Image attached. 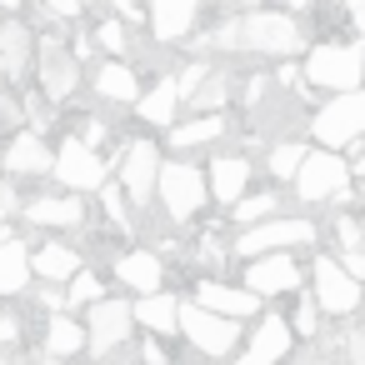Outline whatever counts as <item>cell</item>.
Here are the masks:
<instances>
[{
    "mask_svg": "<svg viewBox=\"0 0 365 365\" xmlns=\"http://www.w3.org/2000/svg\"><path fill=\"white\" fill-rule=\"evenodd\" d=\"M86 350L101 360V355H115V350H125V345H135V310H130V300H120V295H106V300H96V305H86Z\"/></svg>",
    "mask_w": 365,
    "mask_h": 365,
    "instance_id": "7c38bea8",
    "label": "cell"
},
{
    "mask_svg": "<svg viewBox=\"0 0 365 365\" xmlns=\"http://www.w3.org/2000/svg\"><path fill=\"white\" fill-rule=\"evenodd\" d=\"M6 86H11V71H6V61H0V96H6Z\"/></svg>",
    "mask_w": 365,
    "mask_h": 365,
    "instance_id": "bcb514c9",
    "label": "cell"
},
{
    "mask_svg": "<svg viewBox=\"0 0 365 365\" xmlns=\"http://www.w3.org/2000/svg\"><path fill=\"white\" fill-rule=\"evenodd\" d=\"M235 6H240V11H255V6H265V0H235Z\"/></svg>",
    "mask_w": 365,
    "mask_h": 365,
    "instance_id": "7dc6e473",
    "label": "cell"
},
{
    "mask_svg": "<svg viewBox=\"0 0 365 365\" xmlns=\"http://www.w3.org/2000/svg\"><path fill=\"white\" fill-rule=\"evenodd\" d=\"M300 76L310 91H325V96H340V91H355L365 86V41H340V36H320L305 46L300 56Z\"/></svg>",
    "mask_w": 365,
    "mask_h": 365,
    "instance_id": "7a4b0ae2",
    "label": "cell"
},
{
    "mask_svg": "<svg viewBox=\"0 0 365 365\" xmlns=\"http://www.w3.org/2000/svg\"><path fill=\"white\" fill-rule=\"evenodd\" d=\"M0 61H6L11 81H26L31 66H36V31H31L21 16L0 21Z\"/></svg>",
    "mask_w": 365,
    "mask_h": 365,
    "instance_id": "484cf974",
    "label": "cell"
},
{
    "mask_svg": "<svg viewBox=\"0 0 365 365\" xmlns=\"http://www.w3.org/2000/svg\"><path fill=\"white\" fill-rule=\"evenodd\" d=\"M180 300H185V295H175V290H150V295H135V300H130L135 325H140L145 335H160V340L180 335Z\"/></svg>",
    "mask_w": 365,
    "mask_h": 365,
    "instance_id": "d4e9b609",
    "label": "cell"
},
{
    "mask_svg": "<svg viewBox=\"0 0 365 365\" xmlns=\"http://www.w3.org/2000/svg\"><path fill=\"white\" fill-rule=\"evenodd\" d=\"M345 155H350V175H365V140L355 150H345Z\"/></svg>",
    "mask_w": 365,
    "mask_h": 365,
    "instance_id": "ee69618b",
    "label": "cell"
},
{
    "mask_svg": "<svg viewBox=\"0 0 365 365\" xmlns=\"http://www.w3.org/2000/svg\"><path fill=\"white\" fill-rule=\"evenodd\" d=\"M140 26H130V21H120V16H106V21H96V31H91V41H96V51L106 56V61H135V36Z\"/></svg>",
    "mask_w": 365,
    "mask_h": 365,
    "instance_id": "f1b7e54d",
    "label": "cell"
},
{
    "mask_svg": "<svg viewBox=\"0 0 365 365\" xmlns=\"http://www.w3.org/2000/svg\"><path fill=\"white\" fill-rule=\"evenodd\" d=\"M340 360H345V365H365V315L340 335Z\"/></svg>",
    "mask_w": 365,
    "mask_h": 365,
    "instance_id": "8d00e7d4",
    "label": "cell"
},
{
    "mask_svg": "<svg viewBox=\"0 0 365 365\" xmlns=\"http://www.w3.org/2000/svg\"><path fill=\"white\" fill-rule=\"evenodd\" d=\"M340 16L350 21V31L365 41V0H340Z\"/></svg>",
    "mask_w": 365,
    "mask_h": 365,
    "instance_id": "b9f144b4",
    "label": "cell"
},
{
    "mask_svg": "<svg viewBox=\"0 0 365 365\" xmlns=\"http://www.w3.org/2000/svg\"><path fill=\"white\" fill-rule=\"evenodd\" d=\"M215 6H235V0H215Z\"/></svg>",
    "mask_w": 365,
    "mask_h": 365,
    "instance_id": "c3c4849f",
    "label": "cell"
},
{
    "mask_svg": "<svg viewBox=\"0 0 365 365\" xmlns=\"http://www.w3.org/2000/svg\"><path fill=\"white\" fill-rule=\"evenodd\" d=\"M81 265H86V255H81L71 240H41V245L31 250V270H36V280H51V285H66Z\"/></svg>",
    "mask_w": 365,
    "mask_h": 365,
    "instance_id": "4316f807",
    "label": "cell"
},
{
    "mask_svg": "<svg viewBox=\"0 0 365 365\" xmlns=\"http://www.w3.org/2000/svg\"><path fill=\"white\" fill-rule=\"evenodd\" d=\"M91 91H96V101L101 106H120V110H130L135 101H140V91H145V81H140V71H135V61H101L96 71H91Z\"/></svg>",
    "mask_w": 365,
    "mask_h": 365,
    "instance_id": "7402d4cb",
    "label": "cell"
},
{
    "mask_svg": "<svg viewBox=\"0 0 365 365\" xmlns=\"http://www.w3.org/2000/svg\"><path fill=\"white\" fill-rule=\"evenodd\" d=\"M160 160H165V150H160L155 135H130V140H125V150L115 155V170H120L115 180H120V190L130 195V205H150V200H155Z\"/></svg>",
    "mask_w": 365,
    "mask_h": 365,
    "instance_id": "5bb4252c",
    "label": "cell"
},
{
    "mask_svg": "<svg viewBox=\"0 0 365 365\" xmlns=\"http://www.w3.org/2000/svg\"><path fill=\"white\" fill-rule=\"evenodd\" d=\"M305 155H310V140H275V145L265 150V175H270L275 185H290Z\"/></svg>",
    "mask_w": 365,
    "mask_h": 365,
    "instance_id": "1f68e13d",
    "label": "cell"
},
{
    "mask_svg": "<svg viewBox=\"0 0 365 365\" xmlns=\"http://www.w3.org/2000/svg\"><path fill=\"white\" fill-rule=\"evenodd\" d=\"M81 56H76V46L61 36V26L56 31H46V36H36V66H31V76H36V96H46L51 106H66L76 91H81Z\"/></svg>",
    "mask_w": 365,
    "mask_h": 365,
    "instance_id": "5b68a950",
    "label": "cell"
},
{
    "mask_svg": "<svg viewBox=\"0 0 365 365\" xmlns=\"http://www.w3.org/2000/svg\"><path fill=\"white\" fill-rule=\"evenodd\" d=\"M41 6L56 26H81V16H86V0H41Z\"/></svg>",
    "mask_w": 365,
    "mask_h": 365,
    "instance_id": "74e56055",
    "label": "cell"
},
{
    "mask_svg": "<svg viewBox=\"0 0 365 365\" xmlns=\"http://www.w3.org/2000/svg\"><path fill=\"white\" fill-rule=\"evenodd\" d=\"M106 295H110V290H106V275L91 270V265H81V270L66 280V305H71L76 315H81L86 305H96V300H106Z\"/></svg>",
    "mask_w": 365,
    "mask_h": 365,
    "instance_id": "d6a6232c",
    "label": "cell"
},
{
    "mask_svg": "<svg viewBox=\"0 0 365 365\" xmlns=\"http://www.w3.org/2000/svg\"><path fill=\"white\" fill-rule=\"evenodd\" d=\"M36 355H41L46 365H61V360L86 355V320H81L76 310H51V315L41 320V345H36Z\"/></svg>",
    "mask_w": 365,
    "mask_h": 365,
    "instance_id": "44dd1931",
    "label": "cell"
},
{
    "mask_svg": "<svg viewBox=\"0 0 365 365\" xmlns=\"http://www.w3.org/2000/svg\"><path fill=\"white\" fill-rule=\"evenodd\" d=\"M180 340L205 360H230L245 340V320H230V315H215L195 300H180Z\"/></svg>",
    "mask_w": 365,
    "mask_h": 365,
    "instance_id": "9c48e42d",
    "label": "cell"
},
{
    "mask_svg": "<svg viewBox=\"0 0 365 365\" xmlns=\"http://www.w3.org/2000/svg\"><path fill=\"white\" fill-rule=\"evenodd\" d=\"M135 340H140V360L135 365H170V350H165L160 335H135Z\"/></svg>",
    "mask_w": 365,
    "mask_h": 365,
    "instance_id": "f35d334b",
    "label": "cell"
},
{
    "mask_svg": "<svg viewBox=\"0 0 365 365\" xmlns=\"http://www.w3.org/2000/svg\"><path fill=\"white\" fill-rule=\"evenodd\" d=\"M110 275H115L120 290H130V295L165 290V255L150 250V245H125V250L110 255Z\"/></svg>",
    "mask_w": 365,
    "mask_h": 365,
    "instance_id": "e0dca14e",
    "label": "cell"
},
{
    "mask_svg": "<svg viewBox=\"0 0 365 365\" xmlns=\"http://www.w3.org/2000/svg\"><path fill=\"white\" fill-rule=\"evenodd\" d=\"M135 110V120L140 125H150V130H170L175 120H180V86H175V71H165V76H155L145 91H140V101L130 106Z\"/></svg>",
    "mask_w": 365,
    "mask_h": 365,
    "instance_id": "603a6c76",
    "label": "cell"
},
{
    "mask_svg": "<svg viewBox=\"0 0 365 365\" xmlns=\"http://www.w3.org/2000/svg\"><path fill=\"white\" fill-rule=\"evenodd\" d=\"M285 320H290L295 340L305 345V340H315V335H320V320H325V315H320V305H315V300L300 290V295H295V310H285Z\"/></svg>",
    "mask_w": 365,
    "mask_h": 365,
    "instance_id": "e575fe53",
    "label": "cell"
},
{
    "mask_svg": "<svg viewBox=\"0 0 365 365\" xmlns=\"http://www.w3.org/2000/svg\"><path fill=\"white\" fill-rule=\"evenodd\" d=\"M21 335H26V325H21V315H16L11 305H0V360H11V355H16V345H21Z\"/></svg>",
    "mask_w": 365,
    "mask_h": 365,
    "instance_id": "d590c367",
    "label": "cell"
},
{
    "mask_svg": "<svg viewBox=\"0 0 365 365\" xmlns=\"http://www.w3.org/2000/svg\"><path fill=\"white\" fill-rule=\"evenodd\" d=\"M51 160H56V150L46 145V135L36 125H21L6 145H0V170H6V180H16V185L51 175Z\"/></svg>",
    "mask_w": 365,
    "mask_h": 365,
    "instance_id": "9a60e30c",
    "label": "cell"
},
{
    "mask_svg": "<svg viewBox=\"0 0 365 365\" xmlns=\"http://www.w3.org/2000/svg\"><path fill=\"white\" fill-rule=\"evenodd\" d=\"M270 215H280V190H275V185H265V190H245V195L230 205V225H235V230L260 225V220H270Z\"/></svg>",
    "mask_w": 365,
    "mask_h": 365,
    "instance_id": "4dcf8cb0",
    "label": "cell"
},
{
    "mask_svg": "<svg viewBox=\"0 0 365 365\" xmlns=\"http://www.w3.org/2000/svg\"><path fill=\"white\" fill-rule=\"evenodd\" d=\"M315 240H320V225L310 215H285L280 210L260 225H245L230 240V250H235V260H250V255H270V250H310Z\"/></svg>",
    "mask_w": 365,
    "mask_h": 365,
    "instance_id": "ba28073f",
    "label": "cell"
},
{
    "mask_svg": "<svg viewBox=\"0 0 365 365\" xmlns=\"http://www.w3.org/2000/svg\"><path fill=\"white\" fill-rule=\"evenodd\" d=\"M225 135H230L225 110H210V115H185V120H175L160 140H165L175 155H190V150H215Z\"/></svg>",
    "mask_w": 365,
    "mask_h": 365,
    "instance_id": "cb8c5ba5",
    "label": "cell"
},
{
    "mask_svg": "<svg viewBox=\"0 0 365 365\" xmlns=\"http://www.w3.org/2000/svg\"><path fill=\"white\" fill-rule=\"evenodd\" d=\"M155 200L165 210V220L175 230L195 225L210 205V185H205V165L190 155H165L160 160V180H155Z\"/></svg>",
    "mask_w": 365,
    "mask_h": 365,
    "instance_id": "3957f363",
    "label": "cell"
},
{
    "mask_svg": "<svg viewBox=\"0 0 365 365\" xmlns=\"http://www.w3.org/2000/svg\"><path fill=\"white\" fill-rule=\"evenodd\" d=\"M205 185H210V200L230 210V205H235V200L255 185V165H250V155L215 150V155L205 160Z\"/></svg>",
    "mask_w": 365,
    "mask_h": 365,
    "instance_id": "ffe728a7",
    "label": "cell"
},
{
    "mask_svg": "<svg viewBox=\"0 0 365 365\" xmlns=\"http://www.w3.org/2000/svg\"><path fill=\"white\" fill-rule=\"evenodd\" d=\"M96 195H101V210H106V220H110L120 235H130V230H135V220H130V210H135V205H130V195L120 190V180H106Z\"/></svg>",
    "mask_w": 365,
    "mask_h": 365,
    "instance_id": "836d02e7",
    "label": "cell"
},
{
    "mask_svg": "<svg viewBox=\"0 0 365 365\" xmlns=\"http://www.w3.org/2000/svg\"><path fill=\"white\" fill-rule=\"evenodd\" d=\"M31 280H36V270H31V245H26L21 235H6V240H0V300L26 295Z\"/></svg>",
    "mask_w": 365,
    "mask_h": 365,
    "instance_id": "83f0119b",
    "label": "cell"
},
{
    "mask_svg": "<svg viewBox=\"0 0 365 365\" xmlns=\"http://www.w3.org/2000/svg\"><path fill=\"white\" fill-rule=\"evenodd\" d=\"M190 300L205 305V310H215V315H230V320H255V315L265 310V300H260L255 290L230 285V280H220V275H195Z\"/></svg>",
    "mask_w": 365,
    "mask_h": 365,
    "instance_id": "ac0fdd59",
    "label": "cell"
},
{
    "mask_svg": "<svg viewBox=\"0 0 365 365\" xmlns=\"http://www.w3.org/2000/svg\"><path fill=\"white\" fill-rule=\"evenodd\" d=\"M91 6H96V0H86V11H91Z\"/></svg>",
    "mask_w": 365,
    "mask_h": 365,
    "instance_id": "681fc988",
    "label": "cell"
},
{
    "mask_svg": "<svg viewBox=\"0 0 365 365\" xmlns=\"http://www.w3.org/2000/svg\"><path fill=\"white\" fill-rule=\"evenodd\" d=\"M21 220L36 230H81L91 220V210H86V195H76V190H61V195L41 190V195L21 200Z\"/></svg>",
    "mask_w": 365,
    "mask_h": 365,
    "instance_id": "2e32d148",
    "label": "cell"
},
{
    "mask_svg": "<svg viewBox=\"0 0 365 365\" xmlns=\"http://www.w3.org/2000/svg\"><path fill=\"white\" fill-rule=\"evenodd\" d=\"M305 135H315V145L325 150H355L365 140V86L320 101L305 120Z\"/></svg>",
    "mask_w": 365,
    "mask_h": 365,
    "instance_id": "277c9868",
    "label": "cell"
},
{
    "mask_svg": "<svg viewBox=\"0 0 365 365\" xmlns=\"http://www.w3.org/2000/svg\"><path fill=\"white\" fill-rule=\"evenodd\" d=\"M106 6H110L120 21H130V26H145V0H106Z\"/></svg>",
    "mask_w": 365,
    "mask_h": 365,
    "instance_id": "ab89813d",
    "label": "cell"
},
{
    "mask_svg": "<svg viewBox=\"0 0 365 365\" xmlns=\"http://www.w3.org/2000/svg\"><path fill=\"white\" fill-rule=\"evenodd\" d=\"M200 26V0H145V31L155 46H185Z\"/></svg>",
    "mask_w": 365,
    "mask_h": 365,
    "instance_id": "d6986e66",
    "label": "cell"
},
{
    "mask_svg": "<svg viewBox=\"0 0 365 365\" xmlns=\"http://www.w3.org/2000/svg\"><path fill=\"white\" fill-rule=\"evenodd\" d=\"M335 255H340V260H345V270L365 285V245H355V250H335Z\"/></svg>",
    "mask_w": 365,
    "mask_h": 365,
    "instance_id": "7bdbcfd3",
    "label": "cell"
},
{
    "mask_svg": "<svg viewBox=\"0 0 365 365\" xmlns=\"http://www.w3.org/2000/svg\"><path fill=\"white\" fill-rule=\"evenodd\" d=\"M96 365H135V360H125V355H101Z\"/></svg>",
    "mask_w": 365,
    "mask_h": 365,
    "instance_id": "f6af8a7d",
    "label": "cell"
},
{
    "mask_svg": "<svg viewBox=\"0 0 365 365\" xmlns=\"http://www.w3.org/2000/svg\"><path fill=\"white\" fill-rule=\"evenodd\" d=\"M36 300L46 305V315H51V310H71V305H66V285H51V280H41V295H36Z\"/></svg>",
    "mask_w": 365,
    "mask_h": 365,
    "instance_id": "60d3db41",
    "label": "cell"
},
{
    "mask_svg": "<svg viewBox=\"0 0 365 365\" xmlns=\"http://www.w3.org/2000/svg\"><path fill=\"white\" fill-rule=\"evenodd\" d=\"M295 345H300V340H295L285 310H270V305H265V310L250 320V330H245L240 350L230 355V365H285Z\"/></svg>",
    "mask_w": 365,
    "mask_h": 365,
    "instance_id": "4fadbf2b",
    "label": "cell"
},
{
    "mask_svg": "<svg viewBox=\"0 0 365 365\" xmlns=\"http://www.w3.org/2000/svg\"><path fill=\"white\" fill-rule=\"evenodd\" d=\"M310 46L305 21L290 6H255L235 11V56H260V61H300Z\"/></svg>",
    "mask_w": 365,
    "mask_h": 365,
    "instance_id": "6da1fadb",
    "label": "cell"
},
{
    "mask_svg": "<svg viewBox=\"0 0 365 365\" xmlns=\"http://www.w3.org/2000/svg\"><path fill=\"white\" fill-rule=\"evenodd\" d=\"M51 175H56V185H61V190L96 195V190L110 180V160H106L101 150H91V145H86V140L71 130V135H61V145H56Z\"/></svg>",
    "mask_w": 365,
    "mask_h": 365,
    "instance_id": "8fae6325",
    "label": "cell"
},
{
    "mask_svg": "<svg viewBox=\"0 0 365 365\" xmlns=\"http://www.w3.org/2000/svg\"><path fill=\"white\" fill-rule=\"evenodd\" d=\"M305 280H310V265H300L295 250H270V255L240 260V285L255 290L265 305H270V300H285V295H300Z\"/></svg>",
    "mask_w": 365,
    "mask_h": 365,
    "instance_id": "30bf717a",
    "label": "cell"
},
{
    "mask_svg": "<svg viewBox=\"0 0 365 365\" xmlns=\"http://www.w3.org/2000/svg\"><path fill=\"white\" fill-rule=\"evenodd\" d=\"M310 300L320 305V315L325 320H355L360 315V305H365V285L345 270V260L340 255H315L310 260Z\"/></svg>",
    "mask_w": 365,
    "mask_h": 365,
    "instance_id": "52a82bcc",
    "label": "cell"
},
{
    "mask_svg": "<svg viewBox=\"0 0 365 365\" xmlns=\"http://www.w3.org/2000/svg\"><path fill=\"white\" fill-rule=\"evenodd\" d=\"M230 101H235V81H230L220 66H210V76L185 96V110H190V115H210V110H225Z\"/></svg>",
    "mask_w": 365,
    "mask_h": 365,
    "instance_id": "f546056e",
    "label": "cell"
},
{
    "mask_svg": "<svg viewBox=\"0 0 365 365\" xmlns=\"http://www.w3.org/2000/svg\"><path fill=\"white\" fill-rule=\"evenodd\" d=\"M350 155L345 150H325V145H310V155L300 160L295 180H290V195L300 205H330L350 190Z\"/></svg>",
    "mask_w": 365,
    "mask_h": 365,
    "instance_id": "8992f818",
    "label": "cell"
}]
</instances>
